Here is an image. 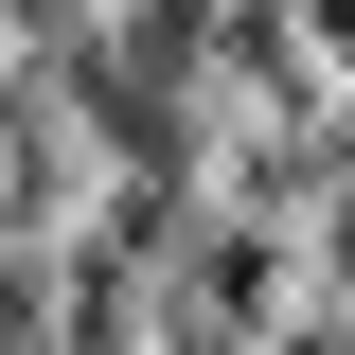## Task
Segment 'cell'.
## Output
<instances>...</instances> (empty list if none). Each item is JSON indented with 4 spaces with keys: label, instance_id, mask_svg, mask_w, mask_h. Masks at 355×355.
<instances>
[{
    "label": "cell",
    "instance_id": "1",
    "mask_svg": "<svg viewBox=\"0 0 355 355\" xmlns=\"http://www.w3.org/2000/svg\"><path fill=\"white\" fill-rule=\"evenodd\" d=\"M320 53H338V71H355V0H320Z\"/></svg>",
    "mask_w": 355,
    "mask_h": 355
}]
</instances>
